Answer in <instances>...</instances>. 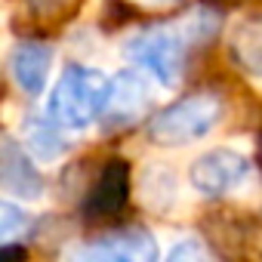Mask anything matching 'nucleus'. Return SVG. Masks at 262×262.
<instances>
[{
	"instance_id": "9b49d317",
	"label": "nucleus",
	"mask_w": 262,
	"mask_h": 262,
	"mask_svg": "<svg viewBox=\"0 0 262 262\" xmlns=\"http://www.w3.org/2000/svg\"><path fill=\"white\" fill-rule=\"evenodd\" d=\"M28 228H31V216L25 213V207H19L16 201L0 204V241H4V247L19 241Z\"/></svg>"
},
{
	"instance_id": "7ed1b4c3",
	"label": "nucleus",
	"mask_w": 262,
	"mask_h": 262,
	"mask_svg": "<svg viewBox=\"0 0 262 262\" xmlns=\"http://www.w3.org/2000/svg\"><path fill=\"white\" fill-rule=\"evenodd\" d=\"M219 117H222V99L213 93H194L158 111L145 126V136L161 148H182L210 136Z\"/></svg>"
},
{
	"instance_id": "1a4fd4ad",
	"label": "nucleus",
	"mask_w": 262,
	"mask_h": 262,
	"mask_svg": "<svg viewBox=\"0 0 262 262\" xmlns=\"http://www.w3.org/2000/svg\"><path fill=\"white\" fill-rule=\"evenodd\" d=\"M22 142H25V148L37 158V161H43V164H56L62 155H65V139H62V126L47 114V117H28L25 120V136H22Z\"/></svg>"
},
{
	"instance_id": "20e7f679",
	"label": "nucleus",
	"mask_w": 262,
	"mask_h": 262,
	"mask_svg": "<svg viewBox=\"0 0 262 262\" xmlns=\"http://www.w3.org/2000/svg\"><path fill=\"white\" fill-rule=\"evenodd\" d=\"M253 176L247 155L234 148H210L188 167V182L204 198H228L241 191Z\"/></svg>"
},
{
	"instance_id": "ddd939ff",
	"label": "nucleus",
	"mask_w": 262,
	"mask_h": 262,
	"mask_svg": "<svg viewBox=\"0 0 262 262\" xmlns=\"http://www.w3.org/2000/svg\"><path fill=\"white\" fill-rule=\"evenodd\" d=\"M142 7H170V4H179V0H136Z\"/></svg>"
},
{
	"instance_id": "9d476101",
	"label": "nucleus",
	"mask_w": 262,
	"mask_h": 262,
	"mask_svg": "<svg viewBox=\"0 0 262 262\" xmlns=\"http://www.w3.org/2000/svg\"><path fill=\"white\" fill-rule=\"evenodd\" d=\"M231 53L244 71L262 80V22H244L231 37Z\"/></svg>"
},
{
	"instance_id": "f03ea898",
	"label": "nucleus",
	"mask_w": 262,
	"mask_h": 262,
	"mask_svg": "<svg viewBox=\"0 0 262 262\" xmlns=\"http://www.w3.org/2000/svg\"><path fill=\"white\" fill-rule=\"evenodd\" d=\"M108 86H111V77L105 71L90 68V65H68L50 93L47 114L62 129H71V133L86 129L93 120L102 117Z\"/></svg>"
},
{
	"instance_id": "f257e3e1",
	"label": "nucleus",
	"mask_w": 262,
	"mask_h": 262,
	"mask_svg": "<svg viewBox=\"0 0 262 262\" xmlns=\"http://www.w3.org/2000/svg\"><path fill=\"white\" fill-rule=\"evenodd\" d=\"M213 28H216V19L210 13H194V16L182 19L179 25H158V28H145V31L133 34L123 50H126L129 62L145 77H151L170 90L182 80L188 47L210 37Z\"/></svg>"
},
{
	"instance_id": "f8f14e48",
	"label": "nucleus",
	"mask_w": 262,
	"mask_h": 262,
	"mask_svg": "<svg viewBox=\"0 0 262 262\" xmlns=\"http://www.w3.org/2000/svg\"><path fill=\"white\" fill-rule=\"evenodd\" d=\"M164 262H213V256H210V250H207L201 241L182 237V241H176V244L170 247V253H167Z\"/></svg>"
},
{
	"instance_id": "6e6552de",
	"label": "nucleus",
	"mask_w": 262,
	"mask_h": 262,
	"mask_svg": "<svg viewBox=\"0 0 262 262\" xmlns=\"http://www.w3.org/2000/svg\"><path fill=\"white\" fill-rule=\"evenodd\" d=\"M53 68V47L40 40H22L10 53V77L25 96H40L47 90Z\"/></svg>"
},
{
	"instance_id": "0eeeda50",
	"label": "nucleus",
	"mask_w": 262,
	"mask_h": 262,
	"mask_svg": "<svg viewBox=\"0 0 262 262\" xmlns=\"http://www.w3.org/2000/svg\"><path fill=\"white\" fill-rule=\"evenodd\" d=\"M34 155L25 148V142L13 139L10 133L0 142V182H4V191L19 198V201H37L43 198V176L37 173Z\"/></svg>"
},
{
	"instance_id": "39448f33",
	"label": "nucleus",
	"mask_w": 262,
	"mask_h": 262,
	"mask_svg": "<svg viewBox=\"0 0 262 262\" xmlns=\"http://www.w3.org/2000/svg\"><path fill=\"white\" fill-rule=\"evenodd\" d=\"M158 259H161V250L155 234L142 228H129L74 250L68 262H158Z\"/></svg>"
},
{
	"instance_id": "423d86ee",
	"label": "nucleus",
	"mask_w": 262,
	"mask_h": 262,
	"mask_svg": "<svg viewBox=\"0 0 262 262\" xmlns=\"http://www.w3.org/2000/svg\"><path fill=\"white\" fill-rule=\"evenodd\" d=\"M145 108H148V77L142 71H120L111 77L105 111L99 120L111 129L129 126L145 114Z\"/></svg>"
}]
</instances>
